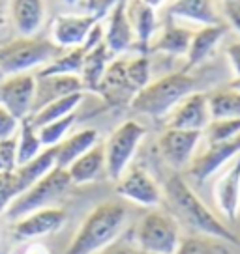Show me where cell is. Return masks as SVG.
<instances>
[{
  "instance_id": "obj_1",
  "label": "cell",
  "mask_w": 240,
  "mask_h": 254,
  "mask_svg": "<svg viewBox=\"0 0 240 254\" xmlns=\"http://www.w3.org/2000/svg\"><path fill=\"white\" fill-rule=\"evenodd\" d=\"M161 192L163 200L167 202L169 213L178 221V224L182 222L199 236L220 239L227 245H240L239 236L201 202V198L178 172L171 174L165 180Z\"/></svg>"
},
{
  "instance_id": "obj_2",
  "label": "cell",
  "mask_w": 240,
  "mask_h": 254,
  "mask_svg": "<svg viewBox=\"0 0 240 254\" xmlns=\"http://www.w3.org/2000/svg\"><path fill=\"white\" fill-rule=\"evenodd\" d=\"M126 219L128 211L119 202L98 204L81 222L64 254H98L119 239Z\"/></svg>"
},
{
  "instance_id": "obj_3",
  "label": "cell",
  "mask_w": 240,
  "mask_h": 254,
  "mask_svg": "<svg viewBox=\"0 0 240 254\" xmlns=\"http://www.w3.org/2000/svg\"><path fill=\"white\" fill-rule=\"evenodd\" d=\"M195 92V80L186 71L169 73L158 80H150L141 88L129 107L139 114L154 120H165L186 95Z\"/></svg>"
},
{
  "instance_id": "obj_4",
  "label": "cell",
  "mask_w": 240,
  "mask_h": 254,
  "mask_svg": "<svg viewBox=\"0 0 240 254\" xmlns=\"http://www.w3.org/2000/svg\"><path fill=\"white\" fill-rule=\"evenodd\" d=\"M62 51L64 49L55 45L53 41L41 40L36 36L11 38L0 47V69L4 77L32 73V69H41L43 65H47Z\"/></svg>"
},
{
  "instance_id": "obj_5",
  "label": "cell",
  "mask_w": 240,
  "mask_h": 254,
  "mask_svg": "<svg viewBox=\"0 0 240 254\" xmlns=\"http://www.w3.org/2000/svg\"><path fill=\"white\" fill-rule=\"evenodd\" d=\"M72 185L73 183L68 170L55 167L43 178H40L34 185H30L23 194H19L4 213L9 221L13 222L24 217V215L32 213V211L56 206V202L72 189Z\"/></svg>"
},
{
  "instance_id": "obj_6",
  "label": "cell",
  "mask_w": 240,
  "mask_h": 254,
  "mask_svg": "<svg viewBox=\"0 0 240 254\" xmlns=\"http://www.w3.org/2000/svg\"><path fill=\"white\" fill-rule=\"evenodd\" d=\"M133 236L139 251L150 254H175L182 241L178 221L160 207H150L135 226Z\"/></svg>"
},
{
  "instance_id": "obj_7",
  "label": "cell",
  "mask_w": 240,
  "mask_h": 254,
  "mask_svg": "<svg viewBox=\"0 0 240 254\" xmlns=\"http://www.w3.org/2000/svg\"><path fill=\"white\" fill-rule=\"evenodd\" d=\"M146 129L135 120L122 122L104 144L105 172L111 180H119L129 168V163L135 155L139 144L143 142Z\"/></svg>"
},
{
  "instance_id": "obj_8",
  "label": "cell",
  "mask_w": 240,
  "mask_h": 254,
  "mask_svg": "<svg viewBox=\"0 0 240 254\" xmlns=\"http://www.w3.org/2000/svg\"><path fill=\"white\" fill-rule=\"evenodd\" d=\"M66 221H68L66 209L58 206L43 207L13 221L11 234L19 241H38L41 238L56 234L66 224Z\"/></svg>"
},
{
  "instance_id": "obj_9",
  "label": "cell",
  "mask_w": 240,
  "mask_h": 254,
  "mask_svg": "<svg viewBox=\"0 0 240 254\" xmlns=\"http://www.w3.org/2000/svg\"><path fill=\"white\" fill-rule=\"evenodd\" d=\"M117 192L122 198L143 207H156L163 200L161 187L144 168L131 167L117 180Z\"/></svg>"
},
{
  "instance_id": "obj_10",
  "label": "cell",
  "mask_w": 240,
  "mask_h": 254,
  "mask_svg": "<svg viewBox=\"0 0 240 254\" xmlns=\"http://www.w3.org/2000/svg\"><path fill=\"white\" fill-rule=\"evenodd\" d=\"M34 92H36L34 73H19L4 77V80L0 82V105L8 109L15 118H28L32 114Z\"/></svg>"
},
{
  "instance_id": "obj_11",
  "label": "cell",
  "mask_w": 240,
  "mask_h": 254,
  "mask_svg": "<svg viewBox=\"0 0 240 254\" xmlns=\"http://www.w3.org/2000/svg\"><path fill=\"white\" fill-rule=\"evenodd\" d=\"M240 153V135L227 142L207 144V148L199 155H193L192 163L188 165V174L195 182H207L208 178L216 176L225 165Z\"/></svg>"
},
{
  "instance_id": "obj_12",
  "label": "cell",
  "mask_w": 240,
  "mask_h": 254,
  "mask_svg": "<svg viewBox=\"0 0 240 254\" xmlns=\"http://www.w3.org/2000/svg\"><path fill=\"white\" fill-rule=\"evenodd\" d=\"M201 138H203V133H197V131H182V129L165 127V131L161 133L158 140V148L165 163L178 172L182 168H188V165L192 163Z\"/></svg>"
},
{
  "instance_id": "obj_13",
  "label": "cell",
  "mask_w": 240,
  "mask_h": 254,
  "mask_svg": "<svg viewBox=\"0 0 240 254\" xmlns=\"http://www.w3.org/2000/svg\"><path fill=\"white\" fill-rule=\"evenodd\" d=\"M214 204L227 222H235L240 211V153L220 170L214 182Z\"/></svg>"
},
{
  "instance_id": "obj_14",
  "label": "cell",
  "mask_w": 240,
  "mask_h": 254,
  "mask_svg": "<svg viewBox=\"0 0 240 254\" xmlns=\"http://www.w3.org/2000/svg\"><path fill=\"white\" fill-rule=\"evenodd\" d=\"M210 109H208L207 94L192 92L176 105L173 112L165 118V127L182 129V131H197L203 133L210 124Z\"/></svg>"
},
{
  "instance_id": "obj_15",
  "label": "cell",
  "mask_w": 240,
  "mask_h": 254,
  "mask_svg": "<svg viewBox=\"0 0 240 254\" xmlns=\"http://www.w3.org/2000/svg\"><path fill=\"white\" fill-rule=\"evenodd\" d=\"M96 94L104 97V101L111 105V107H120V105H129L137 90L131 86L126 75V60L122 58H113L107 71H105L104 79L98 86Z\"/></svg>"
},
{
  "instance_id": "obj_16",
  "label": "cell",
  "mask_w": 240,
  "mask_h": 254,
  "mask_svg": "<svg viewBox=\"0 0 240 254\" xmlns=\"http://www.w3.org/2000/svg\"><path fill=\"white\" fill-rule=\"evenodd\" d=\"M98 23V17L94 13L90 15H58L51 26L53 43L60 49H75L83 47L90 28Z\"/></svg>"
},
{
  "instance_id": "obj_17",
  "label": "cell",
  "mask_w": 240,
  "mask_h": 254,
  "mask_svg": "<svg viewBox=\"0 0 240 254\" xmlns=\"http://www.w3.org/2000/svg\"><path fill=\"white\" fill-rule=\"evenodd\" d=\"M77 92H85L83 80L77 75H36L32 114L41 107Z\"/></svg>"
},
{
  "instance_id": "obj_18",
  "label": "cell",
  "mask_w": 240,
  "mask_h": 254,
  "mask_svg": "<svg viewBox=\"0 0 240 254\" xmlns=\"http://www.w3.org/2000/svg\"><path fill=\"white\" fill-rule=\"evenodd\" d=\"M104 43L113 56H119L133 47L135 36L128 19V0H120L109 9V24L105 28Z\"/></svg>"
},
{
  "instance_id": "obj_19",
  "label": "cell",
  "mask_w": 240,
  "mask_h": 254,
  "mask_svg": "<svg viewBox=\"0 0 240 254\" xmlns=\"http://www.w3.org/2000/svg\"><path fill=\"white\" fill-rule=\"evenodd\" d=\"M9 19L19 36H36L45 21V0H11Z\"/></svg>"
},
{
  "instance_id": "obj_20",
  "label": "cell",
  "mask_w": 240,
  "mask_h": 254,
  "mask_svg": "<svg viewBox=\"0 0 240 254\" xmlns=\"http://www.w3.org/2000/svg\"><path fill=\"white\" fill-rule=\"evenodd\" d=\"M225 34H227V26L224 23L207 24V26H201L197 32H193L192 43L186 55V60H188L186 69H192L205 62L212 55V51L220 45V41L224 40Z\"/></svg>"
},
{
  "instance_id": "obj_21",
  "label": "cell",
  "mask_w": 240,
  "mask_h": 254,
  "mask_svg": "<svg viewBox=\"0 0 240 254\" xmlns=\"http://www.w3.org/2000/svg\"><path fill=\"white\" fill-rule=\"evenodd\" d=\"M128 19L133 28L135 45L139 51L146 55L152 45L154 32H156V11L144 6L139 0H128Z\"/></svg>"
},
{
  "instance_id": "obj_22",
  "label": "cell",
  "mask_w": 240,
  "mask_h": 254,
  "mask_svg": "<svg viewBox=\"0 0 240 254\" xmlns=\"http://www.w3.org/2000/svg\"><path fill=\"white\" fill-rule=\"evenodd\" d=\"M98 144V131L96 129H81L73 135L66 136L60 144L55 146V167L68 168L73 161L87 153L92 146Z\"/></svg>"
},
{
  "instance_id": "obj_23",
  "label": "cell",
  "mask_w": 240,
  "mask_h": 254,
  "mask_svg": "<svg viewBox=\"0 0 240 254\" xmlns=\"http://www.w3.org/2000/svg\"><path fill=\"white\" fill-rule=\"evenodd\" d=\"M169 15L182 21H192L201 26L222 23L214 0H175L169 8Z\"/></svg>"
},
{
  "instance_id": "obj_24",
  "label": "cell",
  "mask_w": 240,
  "mask_h": 254,
  "mask_svg": "<svg viewBox=\"0 0 240 254\" xmlns=\"http://www.w3.org/2000/svg\"><path fill=\"white\" fill-rule=\"evenodd\" d=\"M66 170L72 178L73 185H83V183H90L98 180L100 174L105 170L104 144L98 142L96 146H92L87 153H83L77 161H73Z\"/></svg>"
},
{
  "instance_id": "obj_25",
  "label": "cell",
  "mask_w": 240,
  "mask_h": 254,
  "mask_svg": "<svg viewBox=\"0 0 240 254\" xmlns=\"http://www.w3.org/2000/svg\"><path fill=\"white\" fill-rule=\"evenodd\" d=\"M113 58H115V56L111 55L109 49L105 47V43H100V45L94 47L92 51H87V53H85L83 67H81V75H79L81 80H83V88H85V90L96 92Z\"/></svg>"
},
{
  "instance_id": "obj_26",
  "label": "cell",
  "mask_w": 240,
  "mask_h": 254,
  "mask_svg": "<svg viewBox=\"0 0 240 254\" xmlns=\"http://www.w3.org/2000/svg\"><path fill=\"white\" fill-rule=\"evenodd\" d=\"M192 30H188L184 26H178L175 23H169L161 30L160 38L150 45V51L163 53L169 56H186L190 43H192Z\"/></svg>"
},
{
  "instance_id": "obj_27",
  "label": "cell",
  "mask_w": 240,
  "mask_h": 254,
  "mask_svg": "<svg viewBox=\"0 0 240 254\" xmlns=\"http://www.w3.org/2000/svg\"><path fill=\"white\" fill-rule=\"evenodd\" d=\"M53 168H55V146H53V148H45V150L41 151L36 159H32L30 163L17 167L13 172H15L17 183H19V187H21V194H23L30 185H34V183L38 182L40 178H43L49 170H53Z\"/></svg>"
},
{
  "instance_id": "obj_28",
  "label": "cell",
  "mask_w": 240,
  "mask_h": 254,
  "mask_svg": "<svg viewBox=\"0 0 240 254\" xmlns=\"http://www.w3.org/2000/svg\"><path fill=\"white\" fill-rule=\"evenodd\" d=\"M81 101H83V92L70 94V95H66V97L56 99L53 103L45 105V107H41L40 111H36L34 114H30L28 120H30V124L38 129V127L45 126V124H51V122H55V120H60V118H64V116L73 114V112L77 111V107L81 105Z\"/></svg>"
},
{
  "instance_id": "obj_29",
  "label": "cell",
  "mask_w": 240,
  "mask_h": 254,
  "mask_svg": "<svg viewBox=\"0 0 240 254\" xmlns=\"http://www.w3.org/2000/svg\"><path fill=\"white\" fill-rule=\"evenodd\" d=\"M17 140V167L30 163L32 159H36L41 151L45 150L41 144L40 136H38V129L30 124V120L24 118L21 120V126L15 135Z\"/></svg>"
},
{
  "instance_id": "obj_30",
  "label": "cell",
  "mask_w": 240,
  "mask_h": 254,
  "mask_svg": "<svg viewBox=\"0 0 240 254\" xmlns=\"http://www.w3.org/2000/svg\"><path fill=\"white\" fill-rule=\"evenodd\" d=\"M210 118L225 120V118H240V94L233 88H222L207 95Z\"/></svg>"
},
{
  "instance_id": "obj_31",
  "label": "cell",
  "mask_w": 240,
  "mask_h": 254,
  "mask_svg": "<svg viewBox=\"0 0 240 254\" xmlns=\"http://www.w3.org/2000/svg\"><path fill=\"white\" fill-rule=\"evenodd\" d=\"M85 51L81 47L66 49L60 55L53 58L47 65L38 69V75H81Z\"/></svg>"
},
{
  "instance_id": "obj_32",
  "label": "cell",
  "mask_w": 240,
  "mask_h": 254,
  "mask_svg": "<svg viewBox=\"0 0 240 254\" xmlns=\"http://www.w3.org/2000/svg\"><path fill=\"white\" fill-rule=\"evenodd\" d=\"M175 254H229L227 243L208 236H192L180 241Z\"/></svg>"
},
{
  "instance_id": "obj_33",
  "label": "cell",
  "mask_w": 240,
  "mask_h": 254,
  "mask_svg": "<svg viewBox=\"0 0 240 254\" xmlns=\"http://www.w3.org/2000/svg\"><path fill=\"white\" fill-rule=\"evenodd\" d=\"M240 135V118L210 120L207 129L203 131V138L207 144L227 142Z\"/></svg>"
},
{
  "instance_id": "obj_34",
  "label": "cell",
  "mask_w": 240,
  "mask_h": 254,
  "mask_svg": "<svg viewBox=\"0 0 240 254\" xmlns=\"http://www.w3.org/2000/svg\"><path fill=\"white\" fill-rule=\"evenodd\" d=\"M75 112L70 114V116H64L60 120H55L51 124H45V126L38 127V136H40L43 148H53L56 144H60L68 136V131L73 127L75 124Z\"/></svg>"
},
{
  "instance_id": "obj_35",
  "label": "cell",
  "mask_w": 240,
  "mask_h": 254,
  "mask_svg": "<svg viewBox=\"0 0 240 254\" xmlns=\"http://www.w3.org/2000/svg\"><path fill=\"white\" fill-rule=\"evenodd\" d=\"M126 75H128L131 86L139 92L141 88H144L150 82V77H152L150 58L146 55H139L131 60H126Z\"/></svg>"
},
{
  "instance_id": "obj_36",
  "label": "cell",
  "mask_w": 240,
  "mask_h": 254,
  "mask_svg": "<svg viewBox=\"0 0 240 254\" xmlns=\"http://www.w3.org/2000/svg\"><path fill=\"white\" fill-rule=\"evenodd\" d=\"M0 161H2L4 172H9V170H15L17 168V140H15V136L0 140Z\"/></svg>"
},
{
  "instance_id": "obj_37",
  "label": "cell",
  "mask_w": 240,
  "mask_h": 254,
  "mask_svg": "<svg viewBox=\"0 0 240 254\" xmlns=\"http://www.w3.org/2000/svg\"><path fill=\"white\" fill-rule=\"evenodd\" d=\"M19 126H21V120L15 118L8 109H4L0 105V140L15 136L17 131H19Z\"/></svg>"
},
{
  "instance_id": "obj_38",
  "label": "cell",
  "mask_w": 240,
  "mask_h": 254,
  "mask_svg": "<svg viewBox=\"0 0 240 254\" xmlns=\"http://www.w3.org/2000/svg\"><path fill=\"white\" fill-rule=\"evenodd\" d=\"M11 19H9V9L6 0H0V47L4 43H8L11 40Z\"/></svg>"
},
{
  "instance_id": "obj_39",
  "label": "cell",
  "mask_w": 240,
  "mask_h": 254,
  "mask_svg": "<svg viewBox=\"0 0 240 254\" xmlns=\"http://www.w3.org/2000/svg\"><path fill=\"white\" fill-rule=\"evenodd\" d=\"M222 2H224V13L229 24L240 34V0H222Z\"/></svg>"
},
{
  "instance_id": "obj_40",
  "label": "cell",
  "mask_w": 240,
  "mask_h": 254,
  "mask_svg": "<svg viewBox=\"0 0 240 254\" xmlns=\"http://www.w3.org/2000/svg\"><path fill=\"white\" fill-rule=\"evenodd\" d=\"M104 38H105V28L104 24L98 21L92 28H90V32H88L87 40H85V43H83V51L87 53V51H92L94 47H98L100 43H104Z\"/></svg>"
},
{
  "instance_id": "obj_41",
  "label": "cell",
  "mask_w": 240,
  "mask_h": 254,
  "mask_svg": "<svg viewBox=\"0 0 240 254\" xmlns=\"http://www.w3.org/2000/svg\"><path fill=\"white\" fill-rule=\"evenodd\" d=\"M225 56L229 60L235 77H240V38L239 40L231 41L227 47H225Z\"/></svg>"
},
{
  "instance_id": "obj_42",
  "label": "cell",
  "mask_w": 240,
  "mask_h": 254,
  "mask_svg": "<svg viewBox=\"0 0 240 254\" xmlns=\"http://www.w3.org/2000/svg\"><path fill=\"white\" fill-rule=\"evenodd\" d=\"M98 254H137L133 249L129 245H126V243H122V241H113L109 247H105L104 251H100Z\"/></svg>"
},
{
  "instance_id": "obj_43",
  "label": "cell",
  "mask_w": 240,
  "mask_h": 254,
  "mask_svg": "<svg viewBox=\"0 0 240 254\" xmlns=\"http://www.w3.org/2000/svg\"><path fill=\"white\" fill-rule=\"evenodd\" d=\"M120 0H96V4H94V15L100 19L102 15H105V13H109V9L115 6V4H119Z\"/></svg>"
},
{
  "instance_id": "obj_44",
  "label": "cell",
  "mask_w": 240,
  "mask_h": 254,
  "mask_svg": "<svg viewBox=\"0 0 240 254\" xmlns=\"http://www.w3.org/2000/svg\"><path fill=\"white\" fill-rule=\"evenodd\" d=\"M21 254H51L47 251V247L38 243V241H28V245L24 247V251Z\"/></svg>"
},
{
  "instance_id": "obj_45",
  "label": "cell",
  "mask_w": 240,
  "mask_h": 254,
  "mask_svg": "<svg viewBox=\"0 0 240 254\" xmlns=\"http://www.w3.org/2000/svg\"><path fill=\"white\" fill-rule=\"evenodd\" d=\"M139 2H143L144 6H148L150 9H154V11H156V9L163 8L169 0H139Z\"/></svg>"
},
{
  "instance_id": "obj_46",
  "label": "cell",
  "mask_w": 240,
  "mask_h": 254,
  "mask_svg": "<svg viewBox=\"0 0 240 254\" xmlns=\"http://www.w3.org/2000/svg\"><path fill=\"white\" fill-rule=\"evenodd\" d=\"M229 88H233L235 92H239V94H240V77H235V79L231 80V84H229Z\"/></svg>"
},
{
  "instance_id": "obj_47",
  "label": "cell",
  "mask_w": 240,
  "mask_h": 254,
  "mask_svg": "<svg viewBox=\"0 0 240 254\" xmlns=\"http://www.w3.org/2000/svg\"><path fill=\"white\" fill-rule=\"evenodd\" d=\"M66 6H75V4H79L81 0H62Z\"/></svg>"
},
{
  "instance_id": "obj_48",
  "label": "cell",
  "mask_w": 240,
  "mask_h": 254,
  "mask_svg": "<svg viewBox=\"0 0 240 254\" xmlns=\"http://www.w3.org/2000/svg\"><path fill=\"white\" fill-rule=\"evenodd\" d=\"M87 2H88V8L94 9V4H96V0H87Z\"/></svg>"
},
{
  "instance_id": "obj_49",
  "label": "cell",
  "mask_w": 240,
  "mask_h": 254,
  "mask_svg": "<svg viewBox=\"0 0 240 254\" xmlns=\"http://www.w3.org/2000/svg\"><path fill=\"white\" fill-rule=\"evenodd\" d=\"M4 80V73H2V69H0V82Z\"/></svg>"
},
{
  "instance_id": "obj_50",
  "label": "cell",
  "mask_w": 240,
  "mask_h": 254,
  "mask_svg": "<svg viewBox=\"0 0 240 254\" xmlns=\"http://www.w3.org/2000/svg\"><path fill=\"white\" fill-rule=\"evenodd\" d=\"M0 172H4V167H2V161H0Z\"/></svg>"
},
{
  "instance_id": "obj_51",
  "label": "cell",
  "mask_w": 240,
  "mask_h": 254,
  "mask_svg": "<svg viewBox=\"0 0 240 254\" xmlns=\"http://www.w3.org/2000/svg\"><path fill=\"white\" fill-rule=\"evenodd\" d=\"M137 254H150V253H141V251H137Z\"/></svg>"
}]
</instances>
